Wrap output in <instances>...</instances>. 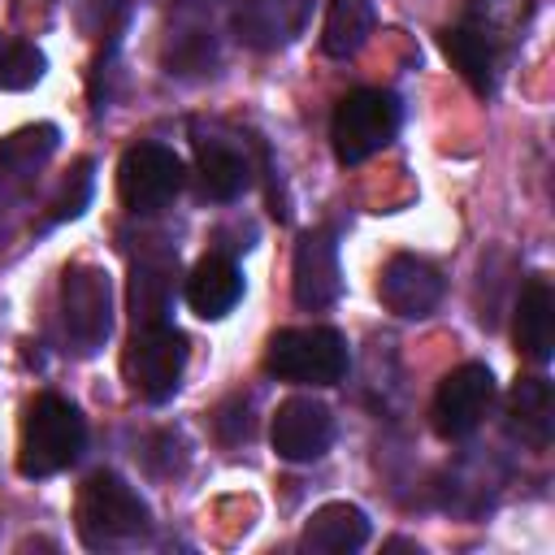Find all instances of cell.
<instances>
[{"label":"cell","instance_id":"obj_1","mask_svg":"<svg viewBox=\"0 0 555 555\" xmlns=\"http://www.w3.org/2000/svg\"><path fill=\"white\" fill-rule=\"evenodd\" d=\"M87 447V421L78 408L61 395H39L22 416V442H17V473L39 481L52 473H65Z\"/></svg>","mask_w":555,"mask_h":555},{"label":"cell","instance_id":"obj_2","mask_svg":"<svg viewBox=\"0 0 555 555\" xmlns=\"http://www.w3.org/2000/svg\"><path fill=\"white\" fill-rule=\"evenodd\" d=\"M147 529H152L147 503L117 473L100 468L82 481V490H78V538H82V546H91V551L126 546V542H139Z\"/></svg>","mask_w":555,"mask_h":555},{"label":"cell","instance_id":"obj_3","mask_svg":"<svg viewBox=\"0 0 555 555\" xmlns=\"http://www.w3.org/2000/svg\"><path fill=\"white\" fill-rule=\"evenodd\" d=\"M347 338L330 325H291L269 338L264 369L295 386H338L347 373Z\"/></svg>","mask_w":555,"mask_h":555},{"label":"cell","instance_id":"obj_4","mask_svg":"<svg viewBox=\"0 0 555 555\" xmlns=\"http://www.w3.org/2000/svg\"><path fill=\"white\" fill-rule=\"evenodd\" d=\"M399 121H403V108L382 87H360V91L343 95L338 108H334V117H330L334 156L343 165H360V160L377 156L399 134Z\"/></svg>","mask_w":555,"mask_h":555},{"label":"cell","instance_id":"obj_5","mask_svg":"<svg viewBox=\"0 0 555 555\" xmlns=\"http://www.w3.org/2000/svg\"><path fill=\"white\" fill-rule=\"evenodd\" d=\"M61 330L74 356H95L113 334V282L100 264L78 260L61 278Z\"/></svg>","mask_w":555,"mask_h":555},{"label":"cell","instance_id":"obj_6","mask_svg":"<svg viewBox=\"0 0 555 555\" xmlns=\"http://www.w3.org/2000/svg\"><path fill=\"white\" fill-rule=\"evenodd\" d=\"M186 369V338L165 321V325H134L130 347H126V377L147 403H165Z\"/></svg>","mask_w":555,"mask_h":555},{"label":"cell","instance_id":"obj_7","mask_svg":"<svg viewBox=\"0 0 555 555\" xmlns=\"http://www.w3.org/2000/svg\"><path fill=\"white\" fill-rule=\"evenodd\" d=\"M182 191V160L165 143H134L117 165V195L126 212L152 217Z\"/></svg>","mask_w":555,"mask_h":555},{"label":"cell","instance_id":"obj_8","mask_svg":"<svg viewBox=\"0 0 555 555\" xmlns=\"http://www.w3.org/2000/svg\"><path fill=\"white\" fill-rule=\"evenodd\" d=\"M494 403V377L486 364H460L451 369L438 390H434V408H429V421L438 429V438L455 442V438H468L486 412Z\"/></svg>","mask_w":555,"mask_h":555},{"label":"cell","instance_id":"obj_9","mask_svg":"<svg viewBox=\"0 0 555 555\" xmlns=\"http://www.w3.org/2000/svg\"><path fill=\"white\" fill-rule=\"evenodd\" d=\"M191 143H195V160H199V182L204 195L217 204L238 199L251 186V160L247 147L238 143V134H230L225 126H191Z\"/></svg>","mask_w":555,"mask_h":555},{"label":"cell","instance_id":"obj_10","mask_svg":"<svg viewBox=\"0 0 555 555\" xmlns=\"http://www.w3.org/2000/svg\"><path fill=\"white\" fill-rule=\"evenodd\" d=\"M269 438H273V451H278L282 460H291V464H312V460H321V455L330 451V442H334V416H330V408H325L321 399H312V395H291V399L278 403Z\"/></svg>","mask_w":555,"mask_h":555},{"label":"cell","instance_id":"obj_11","mask_svg":"<svg viewBox=\"0 0 555 555\" xmlns=\"http://www.w3.org/2000/svg\"><path fill=\"white\" fill-rule=\"evenodd\" d=\"M291 295L304 312H321L343 295V269H338V243L330 230H304L295 243L291 264Z\"/></svg>","mask_w":555,"mask_h":555},{"label":"cell","instance_id":"obj_12","mask_svg":"<svg viewBox=\"0 0 555 555\" xmlns=\"http://www.w3.org/2000/svg\"><path fill=\"white\" fill-rule=\"evenodd\" d=\"M377 295H382L386 312H395L403 321H421V317H429L442 304L447 282L421 256H390L382 278H377Z\"/></svg>","mask_w":555,"mask_h":555},{"label":"cell","instance_id":"obj_13","mask_svg":"<svg viewBox=\"0 0 555 555\" xmlns=\"http://www.w3.org/2000/svg\"><path fill=\"white\" fill-rule=\"evenodd\" d=\"M312 0H238L234 4V35L251 52H278L308 26Z\"/></svg>","mask_w":555,"mask_h":555},{"label":"cell","instance_id":"obj_14","mask_svg":"<svg viewBox=\"0 0 555 555\" xmlns=\"http://www.w3.org/2000/svg\"><path fill=\"white\" fill-rule=\"evenodd\" d=\"M507 438H516L529 451H546L551 434H555V390L546 377H520L507 395Z\"/></svg>","mask_w":555,"mask_h":555},{"label":"cell","instance_id":"obj_15","mask_svg":"<svg viewBox=\"0 0 555 555\" xmlns=\"http://www.w3.org/2000/svg\"><path fill=\"white\" fill-rule=\"evenodd\" d=\"M173 278H178V251H147L134 260V273H130L134 325H165L169 321Z\"/></svg>","mask_w":555,"mask_h":555},{"label":"cell","instance_id":"obj_16","mask_svg":"<svg viewBox=\"0 0 555 555\" xmlns=\"http://www.w3.org/2000/svg\"><path fill=\"white\" fill-rule=\"evenodd\" d=\"M512 334H516V351L525 360H533V364L551 360V347H555V295H551L546 278H529L520 286Z\"/></svg>","mask_w":555,"mask_h":555},{"label":"cell","instance_id":"obj_17","mask_svg":"<svg viewBox=\"0 0 555 555\" xmlns=\"http://www.w3.org/2000/svg\"><path fill=\"white\" fill-rule=\"evenodd\" d=\"M369 542V516L356 503H321L299 533V546L312 555H347Z\"/></svg>","mask_w":555,"mask_h":555},{"label":"cell","instance_id":"obj_18","mask_svg":"<svg viewBox=\"0 0 555 555\" xmlns=\"http://www.w3.org/2000/svg\"><path fill=\"white\" fill-rule=\"evenodd\" d=\"M238 295H243V273H238V264H234L230 256H221V251L204 256V260L191 269V278H186V304H191V312L204 317V321L225 317V312L238 304Z\"/></svg>","mask_w":555,"mask_h":555},{"label":"cell","instance_id":"obj_19","mask_svg":"<svg viewBox=\"0 0 555 555\" xmlns=\"http://www.w3.org/2000/svg\"><path fill=\"white\" fill-rule=\"evenodd\" d=\"M529 17H533V0H468L460 26L477 35L486 48H494L499 56H507L525 35Z\"/></svg>","mask_w":555,"mask_h":555},{"label":"cell","instance_id":"obj_20","mask_svg":"<svg viewBox=\"0 0 555 555\" xmlns=\"http://www.w3.org/2000/svg\"><path fill=\"white\" fill-rule=\"evenodd\" d=\"M442 52L447 61L460 69V78L477 91V95H490L499 87V69H503V56L494 48H486L477 35H468L460 22L442 30Z\"/></svg>","mask_w":555,"mask_h":555},{"label":"cell","instance_id":"obj_21","mask_svg":"<svg viewBox=\"0 0 555 555\" xmlns=\"http://www.w3.org/2000/svg\"><path fill=\"white\" fill-rule=\"evenodd\" d=\"M373 22L377 17H373V4L369 0H330L325 26H321V52L325 56H338V61L356 56L369 43Z\"/></svg>","mask_w":555,"mask_h":555},{"label":"cell","instance_id":"obj_22","mask_svg":"<svg viewBox=\"0 0 555 555\" xmlns=\"http://www.w3.org/2000/svg\"><path fill=\"white\" fill-rule=\"evenodd\" d=\"M56 139H61V130L48 126V121L26 126V130H17V134H9V139L0 143V165L9 169V178L26 182V178H30L35 169H43V160L56 152Z\"/></svg>","mask_w":555,"mask_h":555},{"label":"cell","instance_id":"obj_23","mask_svg":"<svg viewBox=\"0 0 555 555\" xmlns=\"http://www.w3.org/2000/svg\"><path fill=\"white\" fill-rule=\"evenodd\" d=\"M165 65H169V74H178V78H204V74H212V69H217L212 30H199V26H178V30H169Z\"/></svg>","mask_w":555,"mask_h":555},{"label":"cell","instance_id":"obj_24","mask_svg":"<svg viewBox=\"0 0 555 555\" xmlns=\"http://www.w3.org/2000/svg\"><path fill=\"white\" fill-rule=\"evenodd\" d=\"M126 17H130V0H82L78 4V26L91 39H104L108 52L117 48V39L126 30Z\"/></svg>","mask_w":555,"mask_h":555},{"label":"cell","instance_id":"obj_25","mask_svg":"<svg viewBox=\"0 0 555 555\" xmlns=\"http://www.w3.org/2000/svg\"><path fill=\"white\" fill-rule=\"evenodd\" d=\"M43 78V52L30 43H0V87L26 91Z\"/></svg>","mask_w":555,"mask_h":555},{"label":"cell","instance_id":"obj_26","mask_svg":"<svg viewBox=\"0 0 555 555\" xmlns=\"http://www.w3.org/2000/svg\"><path fill=\"white\" fill-rule=\"evenodd\" d=\"M91 191H95V173H91V160H78V165H74V173L61 182V191H56V199H52V212H48V221L56 225V221H69V217H78V212L87 208Z\"/></svg>","mask_w":555,"mask_h":555},{"label":"cell","instance_id":"obj_27","mask_svg":"<svg viewBox=\"0 0 555 555\" xmlns=\"http://www.w3.org/2000/svg\"><path fill=\"white\" fill-rule=\"evenodd\" d=\"M251 403L247 399H230L221 412H217V434H221V442H247L251 438Z\"/></svg>","mask_w":555,"mask_h":555},{"label":"cell","instance_id":"obj_28","mask_svg":"<svg viewBox=\"0 0 555 555\" xmlns=\"http://www.w3.org/2000/svg\"><path fill=\"white\" fill-rule=\"evenodd\" d=\"M182 9H212V4H221V0H178Z\"/></svg>","mask_w":555,"mask_h":555}]
</instances>
